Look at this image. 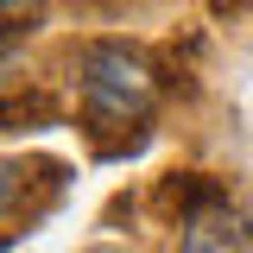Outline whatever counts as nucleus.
<instances>
[{"label": "nucleus", "instance_id": "obj_1", "mask_svg": "<svg viewBox=\"0 0 253 253\" xmlns=\"http://www.w3.org/2000/svg\"><path fill=\"white\" fill-rule=\"evenodd\" d=\"M76 70H83V108L95 126H126L152 108V70L126 44H83Z\"/></svg>", "mask_w": 253, "mask_h": 253}, {"label": "nucleus", "instance_id": "obj_2", "mask_svg": "<svg viewBox=\"0 0 253 253\" xmlns=\"http://www.w3.org/2000/svg\"><path fill=\"white\" fill-rule=\"evenodd\" d=\"M177 253H253V221L215 184H184V247Z\"/></svg>", "mask_w": 253, "mask_h": 253}, {"label": "nucleus", "instance_id": "obj_3", "mask_svg": "<svg viewBox=\"0 0 253 253\" xmlns=\"http://www.w3.org/2000/svg\"><path fill=\"white\" fill-rule=\"evenodd\" d=\"M19 6H32V0H6V19H19Z\"/></svg>", "mask_w": 253, "mask_h": 253}]
</instances>
